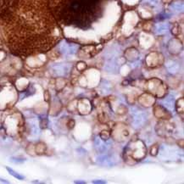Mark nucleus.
Returning a JSON list of instances; mask_svg holds the SVG:
<instances>
[{"label": "nucleus", "mask_w": 184, "mask_h": 184, "mask_svg": "<svg viewBox=\"0 0 184 184\" xmlns=\"http://www.w3.org/2000/svg\"><path fill=\"white\" fill-rule=\"evenodd\" d=\"M0 32L10 51L21 57L44 54L61 40L49 0H0Z\"/></svg>", "instance_id": "nucleus-1"}, {"label": "nucleus", "mask_w": 184, "mask_h": 184, "mask_svg": "<svg viewBox=\"0 0 184 184\" xmlns=\"http://www.w3.org/2000/svg\"><path fill=\"white\" fill-rule=\"evenodd\" d=\"M110 0H49L57 22L88 30L103 17Z\"/></svg>", "instance_id": "nucleus-2"}, {"label": "nucleus", "mask_w": 184, "mask_h": 184, "mask_svg": "<svg viewBox=\"0 0 184 184\" xmlns=\"http://www.w3.org/2000/svg\"><path fill=\"white\" fill-rule=\"evenodd\" d=\"M132 119H133L132 122L135 127H141L147 121V117H148L147 114L146 112L143 111V110H135L132 113Z\"/></svg>", "instance_id": "nucleus-3"}, {"label": "nucleus", "mask_w": 184, "mask_h": 184, "mask_svg": "<svg viewBox=\"0 0 184 184\" xmlns=\"http://www.w3.org/2000/svg\"><path fill=\"white\" fill-rule=\"evenodd\" d=\"M78 46L75 43H64L60 45V49L61 51L62 54H68V55H71L75 54L77 50H78Z\"/></svg>", "instance_id": "nucleus-4"}, {"label": "nucleus", "mask_w": 184, "mask_h": 184, "mask_svg": "<svg viewBox=\"0 0 184 184\" xmlns=\"http://www.w3.org/2000/svg\"><path fill=\"white\" fill-rule=\"evenodd\" d=\"M71 69V66L66 64H60L53 67L54 71L58 76H66L67 74H69Z\"/></svg>", "instance_id": "nucleus-5"}, {"label": "nucleus", "mask_w": 184, "mask_h": 184, "mask_svg": "<svg viewBox=\"0 0 184 184\" xmlns=\"http://www.w3.org/2000/svg\"><path fill=\"white\" fill-rule=\"evenodd\" d=\"M166 66L168 69V71L171 73L173 74H176V73L178 72L180 66H179L178 63H177L176 61H172V60H170L166 64Z\"/></svg>", "instance_id": "nucleus-6"}, {"label": "nucleus", "mask_w": 184, "mask_h": 184, "mask_svg": "<svg viewBox=\"0 0 184 184\" xmlns=\"http://www.w3.org/2000/svg\"><path fill=\"white\" fill-rule=\"evenodd\" d=\"M163 105L170 110H173L175 108V99L172 95H169L166 99L163 101Z\"/></svg>", "instance_id": "nucleus-7"}, {"label": "nucleus", "mask_w": 184, "mask_h": 184, "mask_svg": "<svg viewBox=\"0 0 184 184\" xmlns=\"http://www.w3.org/2000/svg\"><path fill=\"white\" fill-rule=\"evenodd\" d=\"M169 30V25L165 24V23H160V24H157L155 26V32L157 34H163L166 33Z\"/></svg>", "instance_id": "nucleus-8"}, {"label": "nucleus", "mask_w": 184, "mask_h": 184, "mask_svg": "<svg viewBox=\"0 0 184 184\" xmlns=\"http://www.w3.org/2000/svg\"><path fill=\"white\" fill-rule=\"evenodd\" d=\"M6 170L8 171V172L10 173L11 176H13L14 177H15V178L18 179V180H24V179H25V177H24L23 175L20 174V173H18L17 171H14V170L11 169V168L6 166Z\"/></svg>", "instance_id": "nucleus-9"}, {"label": "nucleus", "mask_w": 184, "mask_h": 184, "mask_svg": "<svg viewBox=\"0 0 184 184\" xmlns=\"http://www.w3.org/2000/svg\"><path fill=\"white\" fill-rule=\"evenodd\" d=\"M171 7L176 11H182L183 10V3H180V2L174 3L173 4H171Z\"/></svg>", "instance_id": "nucleus-10"}, {"label": "nucleus", "mask_w": 184, "mask_h": 184, "mask_svg": "<svg viewBox=\"0 0 184 184\" xmlns=\"http://www.w3.org/2000/svg\"><path fill=\"white\" fill-rule=\"evenodd\" d=\"M10 161L13 163H23L26 161V159H21V158H16V157H11Z\"/></svg>", "instance_id": "nucleus-11"}, {"label": "nucleus", "mask_w": 184, "mask_h": 184, "mask_svg": "<svg viewBox=\"0 0 184 184\" xmlns=\"http://www.w3.org/2000/svg\"><path fill=\"white\" fill-rule=\"evenodd\" d=\"M150 4H153V5H155V4H157V3H158V1L159 0H147Z\"/></svg>", "instance_id": "nucleus-12"}, {"label": "nucleus", "mask_w": 184, "mask_h": 184, "mask_svg": "<svg viewBox=\"0 0 184 184\" xmlns=\"http://www.w3.org/2000/svg\"><path fill=\"white\" fill-rule=\"evenodd\" d=\"M0 182H4V183H9L8 181H5V180H4V179L2 178H0Z\"/></svg>", "instance_id": "nucleus-13"}, {"label": "nucleus", "mask_w": 184, "mask_h": 184, "mask_svg": "<svg viewBox=\"0 0 184 184\" xmlns=\"http://www.w3.org/2000/svg\"><path fill=\"white\" fill-rule=\"evenodd\" d=\"M93 183H105V182H100V181H95V182H93Z\"/></svg>", "instance_id": "nucleus-14"}]
</instances>
